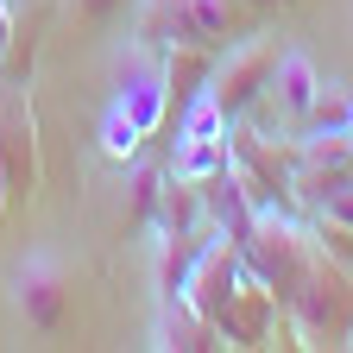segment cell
Listing matches in <instances>:
<instances>
[{
	"mask_svg": "<svg viewBox=\"0 0 353 353\" xmlns=\"http://www.w3.org/2000/svg\"><path fill=\"white\" fill-rule=\"evenodd\" d=\"M284 322H290L296 347H341L353 334V272L341 259H328L322 246H309L303 284L284 309Z\"/></svg>",
	"mask_w": 353,
	"mask_h": 353,
	"instance_id": "6da1fadb",
	"label": "cell"
},
{
	"mask_svg": "<svg viewBox=\"0 0 353 353\" xmlns=\"http://www.w3.org/2000/svg\"><path fill=\"white\" fill-rule=\"evenodd\" d=\"M7 303H13V316L32 334H44V341L70 334V322H76V278H70V265L57 252H44V246L26 252L7 272Z\"/></svg>",
	"mask_w": 353,
	"mask_h": 353,
	"instance_id": "7a4b0ae2",
	"label": "cell"
},
{
	"mask_svg": "<svg viewBox=\"0 0 353 353\" xmlns=\"http://www.w3.org/2000/svg\"><path fill=\"white\" fill-rule=\"evenodd\" d=\"M272 76H278V38H272V32H246V38H234L228 51L214 57L208 95H214V108L228 114V120H246V114L265 101Z\"/></svg>",
	"mask_w": 353,
	"mask_h": 353,
	"instance_id": "3957f363",
	"label": "cell"
},
{
	"mask_svg": "<svg viewBox=\"0 0 353 353\" xmlns=\"http://www.w3.org/2000/svg\"><path fill=\"white\" fill-rule=\"evenodd\" d=\"M114 108L132 120V132H139V139H152V132L164 126L170 88H164V57H158V51L132 44V57H126V70H120V95H114Z\"/></svg>",
	"mask_w": 353,
	"mask_h": 353,
	"instance_id": "277c9868",
	"label": "cell"
},
{
	"mask_svg": "<svg viewBox=\"0 0 353 353\" xmlns=\"http://www.w3.org/2000/svg\"><path fill=\"white\" fill-rule=\"evenodd\" d=\"M316 101H322V70L309 63L303 51H278V76H272V88H265L259 108H272V120H284L290 132H303V120L316 114Z\"/></svg>",
	"mask_w": 353,
	"mask_h": 353,
	"instance_id": "5b68a950",
	"label": "cell"
},
{
	"mask_svg": "<svg viewBox=\"0 0 353 353\" xmlns=\"http://www.w3.org/2000/svg\"><path fill=\"white\" fill-rule=\"evenodd\" d=\"M38 190V145H32V114L19 101L0 108V196H32Z\"/></svg>",
	"mask_w": 353,
	"mask_h": 353,
	"instance_id": "8992f818",
	"label": "cell"
},
{
	"mask_svg": "<svg viewBox=\"0 0 353 353\" xmlns=\"http://www.w3.org/2000/svg\"><path fill=\"white\" fill-rule=\"evenodd\" d=\"M145 347L152 353H208V347H221V334L190 296H164L158 316H152V341Z\"/></svg>",
	"mask_w": 353,
	"mask_h": 353,
	"instance_id": "52a82bcc",
	"label": "cell"
},
{
	"mask_svg": "<svg viewBox=\"0 0 353 353\" xmlns=\"http://www.w3.org/2000/svg\"><path fill=\"white\" fill-rule=\"evenodd\" d=\"M208 234H214V228H196V234H170V228H152V290H158V303L190 290V272H196V259H202Z\"/></svg>",
	"mask_w": 353,
	"mask_h": 353,
	"instance_id": "ba28073f",
	"label": "cell"
},
{
	"mask_svg": "<svg viewBox=\"0 0 353 353\" xmlns=\"http://www.w3.org/2000/svg\"><path fill=\"white\" fill-rule=\"evenodd\" d=\"M164 88L176 101H196L202 88H208V76H214V57L221 51H208V44H164Z\"/></svg>",
	"mask_w": 353,
	"mask_h": 353,
	"instance_id": "9c48e42d",
	"label": "cell"
},
{
	"mask_svg": "<svg viewBox=\"0 0 353 353\" xmlns=\"http://www.w3.org/2000/svg\"><path fill=\"white\" fill-rule=\"evenodd\" d=\"M152 228H170V234H196L208 228V202H202V183H176L164 170V190H158V221Z\"/></svg>",
	"mask_w": 353,
	"mask_h": 353,
	"instance_id": "30bf717a",
	"label": "cell"
},
{
	"mask_svg": "<svg viewBox=\"0 0 353 353\" xmlns=\"http://www.w3.org/2000/svg\"><path fill=\"white\" fill-rule=\"evenodd\" d=\"M228 164V139H190V132H176V152H170V176L176 183H208V176Z\"/></svg>",
	"mask_w": 353,
	"mask_h": 353,
	"instance_id": "8fae6325",
	"label": "cell"
},
{
	"mask_svg": "<svg viewBox=\"0 0 353 353\" xmlns=\"http://www.w3.org/2000/svg\"><path fill=\"white\" fill-rule=\"evenodd\" d=\"M158 190H164V170H152V164L126 170V202H120L126 228H152V221H158Z\"/></svg>",
	"mask_w": 353,
	"mask_h": 353,
	"instance_id": "7c38bea8",
	"label": "cell"
},
{
	"mask_svg": "<svg viewBox=\"0 0 353 353\" xmlns=\"http://www.w3.org/2000/svg\"><path fill=\"white\" fill-rule=\"evenodd\" d=\"M63 7H70V19H76L82 32H101V26H114V19L132 7V0H63Z\"/></svg>",
	"mask_w": 353,
	"mask_h": 353,
	"instance_id": "4fadbf2b",
	"label": "cell"
},
{
	"mask_svg": "<svg viewBox=\"0 0 353 353\" xmlns=\"http://www.w3.org/2000/svg\"><path fill=\"white\" fill-rule=\"evenodd\" d=\"M101 152L108 158H132L139 152V132H132V120L120 108H108V120H101Z\"/></svg>",
	"mask_w": 353,
	"mask_h": 353,
	"instance_id": "5bb4252c",
	"label": "cell"
},
{
	"mask_svg": "<svg viewBox=\"0 0 353 353\" xmlns=\"http://www.w3.org/2000/svg\"><path fill=\"white\" fill-rule=\"evenodd\" d=\"M316 214H328V221H341V228H353V183H347V190H334Z\"/></svg>",
	"mask_w": 353,
	"mask_h": 353,
	"instance_id": "9a60e30c",
	"label": "cell"
},
{
	"mask_svg": "<svg viewBox=\"0 0 353 353\" xmlns=\"http://www.w3.org/2000/svg\"><path fill=\"white\" fill-rule=\"evenodd\" d=\"M252 13H278V7H296V0H246Z\"/></svg>",
	"mask_w": 353,
	"mask_h": 353,
	"instance_id": "2e32d148",
	"label": "cell"
},
{
	"mask_svg": "<svg viewBox=\"0 0 353 353\" xmlns=\"http://www.w3.org/2000/svg\"><path fill=\"white\" fill-rule=\"evenodd\" d=\"M347 139H353V101H347Z\"/></svg>",
	"mask_w": 353,
	"mask_h": 353,
	"instance_id": "e0dca14e",
	"label": "cell"
},
{
	"mask_svg": "<svg viewBox=\"0 0 353 353\" xmlns=\"http://www.w3.org/2000/svg\"><path fill=\"white\" fill-rule=\"evenodd\" d=\"M0 214H7V196H0Z\"/></svg>",
	"mask_w": 353,
	"mask_h": 353,
	"instance_id": "ac0fdd59",
	"label": "cell"
}]
</instances>
